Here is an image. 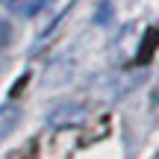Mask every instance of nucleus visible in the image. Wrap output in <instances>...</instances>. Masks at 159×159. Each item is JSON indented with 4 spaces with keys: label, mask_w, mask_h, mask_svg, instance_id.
I'll return each instance as SVG.
<instances>
[{
    "label": "nucleus",
    "mask_w": 159,
    "mask_h": 159,
    "mask_svg": "<svg viewBox=\"0 0 159 159\" xmlns=\"http://www.w3.org/2000/svg\"><path fill=\"white\" fill-rule=\"evenodd\" d=\"M6 41H9V24H3V21H0V47H3Z\"/></svg>",
    "instance_id": "nucleus-1"
}]
</instances>
